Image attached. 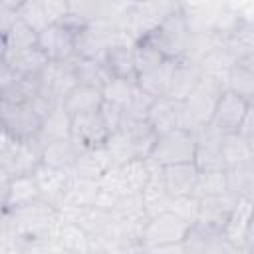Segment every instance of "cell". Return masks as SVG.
<instances>
[{
  "label": "cell",
  "instance_id": "cell-31",
  "mask_svg": "<svg viewBox=\"0 0 254 254\" xmlns=\"http://www.w3.org/2000/svg\"><path fill=\"white\" fill-rule=\"evenodd\" d=\"M222 153H224L226 169L242 167L254 161V147L242 133L222 135Z\"/></svg>",
  "mask_w": 254,
  "mask_h": 254
},
{
  "label": "cell",
  "instance_id": "cell-40",
  "mask_svg": "<svg viewBox=\"0 0 254 254\" xmlns=\"http://www.w3.org/2000/svg\"><path fill=\"white\" fill-rule=\"evenodd\" d=\"M137 89V83H131V81H125V79H117V77H111L101 93H103V101L107 103H113V105H119L121 109L131 101L133 93Z\"/></svg>",
  "mask_w": 254,
  "mask_h": 254
},
{
  "label": "cell",
  "instance_id": "cell-19",
  "mask_svg": "<svg viewBox=\"0 0 254 254\" xmlns=\"http://www.w3.org/2000/svg\"><path fill=\"white\" fill-rule=\"evenodd\" d=\"M161 175H163V183H165L167 192L171 194V198H177V196H194L198 175H200V171L196 169L194 163L161 167Z\"/></svg>",
  "mask_w": 254,
  "mask_h": 254
},
{
  "label": "cell",
  "instance_id": "cell-47",
  "mask_svg": "<svg viewBox=\"0 0 254 254\" xmlns=\"http://www.w3.org/2000/svg\"><path fill=\"white\" fill-rule=\"evenodd\" d=\"M226 254H252L250 250H246L244 246H230Z\"/></svg>",
  "mask_w": 254,
  "mask_h": 254
},
{
  "label": "cell",
  "instance_id": "cell-38",
  "mask_svg": "<svg viewBox=\"0 0 254 254\" xmlns=\"http://www.w3.org/2000/svg\"><path fill=\"white\" fill-rule=\"evenodd\" d=\"M105 149H107V153H109V157H111V161H113L115 167H121V165L129 163V161L137 159L129 135L123 133V131L113 133V135L109 137V141L105 143Z\"/></svg>",
  "mask_w": 254,
  "mask_h": 254
},
{
  "label": "cell",
  "instance_id": "cell-17",
  "mask_svg": "<svg viewBox=\"0 0 254 254\" xmlns=\"http://www.w3.org/2000/svg\"><path fill=\"white\" fill-rule=\"evenodd\" d=\"M40 198H42V194H40L34 175L12 177V179L2 181V212L32 204Z\"/></svg>",
  "mask_w": 254,
  "mask_h": 254
},
{
  "label": "cell",
  "instance_id": "cell-42",
  "mask_svg": "<svg viewBox=\"0 0 254 254\" xmlns=\"http://www.w3.org/2000/svg\"><path fill=\"white\" fill-rule=\"evenodd\" d=\"M99 115H101V119L105 121V125H107V129H109L111 135L117 133V131L121 129L123 109H121L119 105H113V103L103 101V105H101V109H99Z\"/></svg>",
  "mask_w": 254,
  "mask_h": 254
},
{
  "label": "cell",
  "instance_id": "cell-10",
  "mask_svg": "<svg viewBox=\"0 0 254 254\" xmlns=\"http://www.w3.org/2000/svg\"><path fill=\"white\" fill-rule=\"evenodd\" d=\"M40 97L52 101V103H62V99L67 95L77 85L75 71L71 60L67 62H50L48 67L40 73Z\"/></svg>",
  "mask_w": 254,
  "mask_h": 254
},
{
  "label": "cell",
  "instance_id": "cell-44",
  "mask_svg": "<svg viewBox=\"0 0 254 254\" xmlns=\"http://www.w3.org/2000/svg\"><path fill=\"white\" fill-rule=\"evenodd\" d=\"M240 133H242V135L252 143V147H254V103H250V107H248V113H246V119H244V123H242Z\"/></svg>",
  "mask_w": 254,
  "mask_h": 254
},
{
  "label": "cell",
  "instance_id": "cell-1",
  "mask_svg": "<svg viewBox=\"0 0 254 254\" xmlns=\"http://www.w3.org/2000/svg\"><path fill=\"white\" fill-rule=\"evenodd\" d=\"M60 226V212L46 200H36L32 204L14 208L4 212V224L8 232H12L22 244L42 242L56 236Z\"/></svg>",
  "mask_w": 254,
  "mask_h": 254
},
{
  "label": "cell",
  "instance_id": "cell-25",
  "mask_svg": "<svg viewBox=\"0 0 254 254\" xmlns=\"http://www.w3.org/2000/svg\"><path fill=\"white\" fill-rule=\"evenodd\" d=\"M0 36H2L0 62H8L14 56H18V54L38 46V34L28 24H24L22 20H18L6 34H0Z\"/></svg>",
  "mask_w": 254,
  "mask_h": 254
},
{
  "label": "cell",
  "instance_id": "cell-8",
  "mask_svg": "<svg viewBox=\"0 0 254 254\" xmlns=\"http://www.w3.org/2000/svg\"><path fill=\"white\" fill-rule=\"evenodd\" d=\"M248 107H250V103L242 95H238L236 91L226 87L222 91L218 103H216L214 115L210 119V127L222 135L240 133L242 123H244L246 113H248Z\"/></svg>",
  "mask_w": 254,
  "mask_h": 254
},
{
  "label": "cell",
  "instance_id": "cell-3",
  "mask_svg": "<svg viewBox=\"0 0 254 254\" xmlns=\"http://www.w3.org/2000/svg\"><path fill=\"white\" fill-rule=\"evenodd\" d=\"M196 155V131L175 129L159 135L149 161L157 167H171L183 163H194Z\"/></svg>",
  "mask_w": 254,
  "mask_h": 254
},
{
  "label": "cell",
  "instance_id": "cell-15",
  "mask_svg": "<svg viewBox=\"0 0 254 254\" xmlns=\"http://www.w3.org/2000/svg\"><path fill=\"white\" fill-rule=\"evenodd\" d=\"M34 177H36L42 200H46L48 204H52L54 208L60 210L65 202V196H67V189H69V183H71V173L58 171V169H52V167L42 163L40 169L34 173Z\"/></svg>",
  "mask_w": 254,
  "mask_h": 254
},
{
  "label": "cell",
  "instance_id": "cell-37",
  "mask_svg": "<svg viewBox=\"0 0 254 254\" xmlns=\"http://www.w3.org/2000/svg\"><path fill=\"white\" fill-rule=\"evenodd\" d=\"M224 192H230L226 171H200L198 183H196V192H194L196 198L216 196V194H224Z\"/></svg>",
  "mask_w": 254,
  "mask_h": 254
},
{
  "label": "cell",
  "instance_id": "cell-30",
  "mask_svg": "<svg viewBox=\"0 0 254 254\" xmlns=\"http://www.w3.org/2000/svg\"><path fill=\"white\" fill-rule=\"evenodd\" d=\"M0 64H6V65H8L16 75H20V77H40V73L48 67L50 60H48V56H46L38 46H34V48H30V50H26V52L14 56L12 60L0 62Z\"/></svg>",
  "mask_w": 254,
  "mask_h": 254
},
{
  "label": "cell",
  "instance_id": "cell-45",
  "mask_svg": "<svg viewBox=\"0 0 254 254\" xmlns=\"http://www.w3.org/2000/svg\"><path fill=\"white\" fill-rule=\"evenodd\" d=\"M145 254H187L185 244H169V246H153L145 248Z\"/></svg>",
  "mask_w": 254,
  "mask_h": 254
},
{
  "label": "cell",
  "instance_id": "cell-33",
  "mask_svg": "<svg viewBox=\"0 0 254 254\" xmlns=\"http://www.w3.org/2000/svg\"><path fill=\"white\" fill-rule=\"evenodd\" d=\"M175 65H177V60H167L163 65H159L151 73L141 75L137 79V85L145 93H149L153 99L167 95L169 85H171V77H173V71H175Z\"/></svg>",
  "mask_w": 254,
  "mask_h": 254
},
{
  "label": "cell",
  "instance_id": "cell-4",
  "mask_svg": "<svg viewBox=\"0 0 254 254\" xmlns=\"http://www.w3.org/2000/svg\"><path fill=\"white\" fill-rule=\"evenodd\" d=\"M224 89H226L224 81H220L216 77H210V75L202 77V81L196 85V89L185 101L190 131H200L202 127L210 125V119H212L214 109H216V103H218V99H220Z\"/></svg>",
  "mask_w": 254,
  "mask_h": 254
},
{
  "label": "cell",
  "instance_id": "cell-5",
  "mask_svg": "<svg viewBox=\"0 0 254 254\" xmlns=\"http://www.w3.org/2000/svg\"><path fill=\"white\" fill-rule=\"evenodd\" d=\"M0 121L4 133H8L18 141H28V139H38L44 115L38 111L34 101L22 105L0 103Z\"/></svg>",
  "mask_w": 254,
  "mask_h": 254
},
{
  "label": "cell",
  "instance_id": "cell-23",
  "mask_svg": "<svg viewBox=\"0 0 254 254\" xmlns=\"http://www.w3.org/2000/svg\"><path fill=\"white\" fill-rule=\"evenodd\" d=\"M252 212H254V202L248 198H238L224 228L222 234L224 238L232 244V246H244L246 242V234L250 228V220H252Z\"/></svg>",
  "mask_w": 254,
  "mask_h": 254
},
{
  "label": "cell",
  "instance_id": "cell-48",
  "mask_svg": "<svg viewBox=\"0 0 254 254\" xmlns=\"http://www.w3.org/2000/svg\"><path fill=\"white\" fill-rule=\"evenodd\" d=\"M91 254H105V252H103V250H93Z\"/></svg>",
  "mask_w": 254,
  "mask_h": 254
},
{
  "label": "cell",
  "instance_id": "cell-39",
  "mask_svg": "<svg viewBox=\"0 0 254 254\" xmlns=\"http://www.w3.org/2000/svg\"><path fill=\"white\" fill-rule=\"evenodd\" d=\"M18 14H20V20L28 24L36 34H40L50 26L42 0H22L18 6Z\"/></svg>",
  "mask_w": 254,
  "mask_h": 254
},
{
  "label": "cell",
  "instance_id": "cell-27",
  "mask_svg": "<svg viewBox=\"0 0 254 254\" xmlns=\"http://www.w3.org/2000/svg\"><path fill=\"white\" fill-rule=\"evenodd\" d=\"M71 254H91L95 250V240L93 236L77 222L71 220H62L60 218V226L56 236Z\"/></svg>",
  "mask_w": 254,
  "mask_h": 254
},
{
  "label": "cell",
  "instance_id": "cell-12",
  "mask_svg": "<svg viewBox=\"0 0 254 254\" xmlns=\"http://www.w3.org/2000/svg\"><path fill=\"white\" fill-rule=\"evenodd\" d=\"M109 137H111V133H109L105 121L101 119L99 111L71 117V135H69V139L79 147V151L105 147Z\"/></svg>",
  "mask_w": 254,
  "mask_h": 254
},
{
  "label": "cell",
  "instance_id": "cell-35",
  "mask_svg": "<svg viewBox=\"0 0 254 254\" xmlns=\"http://www.w3.org/2000/svg\"><path fill=\"white\" fill-rule=\"evenodd\" d=\"M97 192H99V183L87 181V179H81V177H75L71 173V183H69V189H67V196H65L64 206H71V208H87V206H93L95 204V198H97Z\"/></svg>",
  "mask_w": 254,
  "mask_h": 254
},
{
  "label": "cell",
  "instance_id": "cell-20",
  "mask_svg": "<svg viewBox=\"0 0 254 254\" xmlns=\"http://www.w3.org/2000/svg\"><path fill=\"white\" fill-rule=\"evenodd\" d=\"M185 250L187 254H226L232 246L222 232L206 230L198 224H192L187 238H185Z\"/></svg>",
  "mask_w": 254,
  "mask_h": 254
},
{
  "label": "cell",
  "instance_id": "cell-7",
  "mask_svg": "<svg viewBox=\"0 0 254 254\" xmlns=\"http://www.w3.org/2000/svg\"><path fill=\"white\" fill-rule=\"evenodd\" d=\"M190 226L192 224L185 222L183 218H179L173 212H161V214L149 218L141 242L145 248L181 244V242H185Z\"/></svg>",
  "mask_w": 254,
  "mask_h": 254
},
{
  "label": "cell",
  "instance_id": "cell-21",
  "mask_svg": "<svg viewBox=\"0 0 254 254\" xmlns=\"http://www.w3.org/2000/svg\"><path fill=\"white\" fill-rule=\"evenodd\" d=\"M103 105V93L97 87L91 85H81L77 83L67 95L62 99V107L71 115H85V113H95Z\"/></svg>",
  "mask_w": 254,
  "mask_h": 254
},
{
  "label": "cell",
  "instance_id": "cell-11",
  "mask_svg": "<svg viewBox=\"0 0 254 254\" xmlns=\"http://www.w3.org/2000/svg\"><path fill=\"white\" fill-rule=\"evenodd\" d=\"M77 34L71 32L67 26L50 24L46 30L38 34V48L48 56L50 62H67L75 56Z\"/></svg>",
  "mask_w": 254,
  "mask_h": 254
},
{
  "label": "cell",
  "instance_id": "cell-2",
  "mask_svg": "<svg viewBox=\"0 0 254 254\" xmlns=\"http://www.w3.org/2000/svg\"><path fill=\"white\" fill-rule=\"evenodd\" d=\"M190 38H192V32H190L189 20H187V16L183 12V4H181L145 40H149L167 60H183L189 52Z\"/></svg>",
  "mask_w": 254,
  "mask_h": 254
},
{
  "label": "cell",
  "instance_id": "cell-24",
  "mask_svg": "<svg viewBox=\"0 0 254 254\" xmlns=\"http://www.w3.org/2000/svg\"><path fill=\"white\" fill-rule=\"evenodd\" d=\"M113 167L115 165H113L107 149L105 147H99V149L81 151V155H79V159L75 163L73 175L75 177H81V179H87V181L99 183Z\"/></svg>",
  "mask_w": 254,
  "mask_h": 254
},
{
  "label": "cell",
  "instance_id": "cell-43",
  "mask_svg": "<svg viewBox=\"0 0 254 254\" xmlns=\"http://www.w3.org/2000/svg\"><path fill=\"white\" fill-rule=\"evenodd\" d=\"M46 16L50 20V24H58L62 22L67 14H69V2H62V0H42Z\"/></svg>",
  "mask_w": 254,
  "mask_h": 254
},
{
  "label": "cell",
  "instance_id": "cell-16",
  "mask_svg": "<svg viewBox=\"0 0 254 254\" xmlns=\"http://www.w3.org/2000/svg\"><path fill=\"white\" fill-rule=\"evenodd\" d=\"M133 48H135V42L125 40V42L113 44L105 52L103 65H105V69L109 71L111 77L137 83L139 73H137V65H135V50Z\"/></svg>",
  "mask_w": 254,
  "mask_h": 254
},
{
  "label": "cell",
  "instance_id": "cell-6",
  "mask_svg": "<svg viewBox=\"0 0 254 254\" xmlns=\"http://www.w3.org/2000/svg\"><path fill=\"white\" fill-rule=\"evenodd\" d=\"M181 4H173V2H139V4H131L125 32L131 36L133 42L145 40Z\"/></svg>",
  "mask_w": 254,
  "mask_h": 254
},
{
  "label": "cell",
  "instance_id": "cell-22",
  "mask_svg": "<svg viewBox=\"0 0 254 254\" xmlns=\"http://www.w3.org/2000/svg\"><path fill=\"white\" fill-rule=\"evenodd\" d=\"M226 87L242 95L248 103H254V50L234 62L226 77Z\"/></svg>",
  "mask_w": 254,
  "mask_h": 254
},
{
  "label": "cell",
  "instance_id": "cell-14",
  "mask_svg": "<svg viewBox=\"0 0 254 254\" xmlns=\"http://www.w3.org/2000/svg\"><path fill=\"white\" fill-rule=\"evenodd\" d=\"M194 165L198 171H226L222 153V133H218L210 125L196 131Z\"/></svg>",
  "mask_w": 254,
  "mask_h": 254
},
{
  "label": "cell",
  "instance_id": "cell-9",
  "mask_svg": "<svg viewBox=\"0 0 254 254\" xmlns=\"http://www.w3.org/2000/svg\"><path fill=\"white\" fill-rule=\"evenodd\" d=\"M147 121L153 127L157 135L171 133L175 129H189V117H187V107L185 101H177L169 95L157 97L147 113Z\"/></svg>",
  "mask_w": 254,
  "mask_h": 254
},
{
  "label": "cell",
  "instance_id": "cell-29",
  "mask_svg": "<svg viewBox=\"0 0 254 254\" xmlns=\"http://www.w3.org/2000/svg\"><path fill=\"white\" fill-rule=\"evenodd\" d=\"M71 135V115L60 105H56L42 121V129L38 135V141L42 145H48L52 141H62L69 139Z\"/></svg>",
  "mask_w": 254,
  "mask_h": 254
},
{
  "label": "cell",
  "instance_id": "cell-32",
  "mask_svg": "<svg viewBox=\"0 0 254 254\" xmlns=\"http://www.w3.org/2000/svg\"><path fill=\"white\" fill-rule=\"evenodd\" d=\"M71 64H73L75 79L81 85H91V87L103 89V85L111 79V75L105 69V65H103L101 60H89V58L73 56L71 58Z\"/></svg>",
  "mask_w": 254,
  "mask_h": 254
},
{
  "label": "cell",
  "instance_id": "cell-46",
  "mask_svg": "<svg viewBox=\"0 0 254 254\" xmlns=\"http://www.w3.org/2000/svg\"><path fill=\"white\" fill-rule=\"evenodd\" d=\"M244 248L250 250V252L254 254V212H252V220H250V228H248V234H246Z\"/></svg>",
  "mask_w": 254,
  "mask_h": 254
},
{
  "label": "cell",
  "instance_id": "cell-13",
  "mask_svg": "<svg viewBox=\"0 0 254 254\" xmlns=\"http://www.w3.org/2000/svg\"><path fill=\"white\" fill-rule=\"evenodd\" d=\"M236 200H238V196L232 194V192L198 198V218H196L194 224H198L206 230L222 232Z\"/></svg>",
  "mask_w": 254,
  "mask_h": 254
},
{
  "label": "cell",
  "instance_id": "cell-41",
  "mask_svg": "<svg viewBox=\"0 0 254 254\" xmlns=\"http://www.w3.org/2000/svg\"><path fill=\"white\" fill-rule=\"evenodd\" d=\"M167 212H173L179 218H183L185 222L194 224L196 218H198V198L196 196H177V198H171V204H169Z\"/></svg>",
  "mask_w": 254,
  "mask_h": 254
},
{
  "label": "cell",
  "instance_id": "cell-34",
  "mask_svg": "<svg viewBox=\"0 0 254 254\" xmlns=\"http://www.w3.org/2000/svg\"><path fill=\"white\" fill-rule=\"evenodd\" d=\"M40 95V81L38 77H16L8 87L0 89V103L22 105L32 103Z\"/></svg>",
  "mask_w": 254,
  "mask_h": 254
},
{
  "label": "cell",
  "instance_id": "cell-26",
  "mask_svg": "<svg viewBox=\"0 0 254 254\" xmlns=\"http://www.w3.org/2000/svg\"><path fill=\"white\" fill-rule=\"evenodd\" d=\"M79 155H81V151L71 139L52 141V143L44 145V165L58 169V171L73 173Z\"/></svg>",
  "mask_w": 254,
  "mask_h": 254
},
{
  "label": "cell",
  "instance_id": "cell-28",
  "mask_svg": "<svg viewBox=\"0 0 254 254\" xmlns=\"http://www.w3.org/2000/svg\"><path fill=\"white\" fill-rule=\"evenodd\" d=\"M141 196H143L145 210H147L149 218L169 210V204H171V194L167 192V187H165V183H163L161 167H157V165H155V171H153V175L149 177L147 185L143 187Z\"/></svg>",
  "mask_w": 254,
  "mask_h": 254
},
{
  "label": "cell",
  "instance_id": "cell-36",
  "mask_svg": "<svg viewBox=\"0 0 254 254\" xmlns=\"http://www.w3.org/2000/svg\"><path fill=\"white\" fill-rule=\"evenodd\" d=\"M135 65H137V73L147 75L153 69H157L159 65H163L167 62V58L149 42V40H139L135 42Z\"/></svg>",
  "mask_w": 254,
  "mask_h": 254
},
{
  "label": "cell",
  "instance_id": "cell-18",
  "mask_svg": "<svg viewBox=\"0 0 254 254\" xmlns=\"http://www.w3.org/2000/svg\"><path fill=\"white\" fill-rule=\"evenodd\" d=\"M202 77H204V71L198 62L185 60V58L177 60L167 95L177 101H187L190 97V93L196 89V85L202 81Z\"/></svg>",
  "mask_w": 254,
  "mask_h": 254
}]
</instances>
